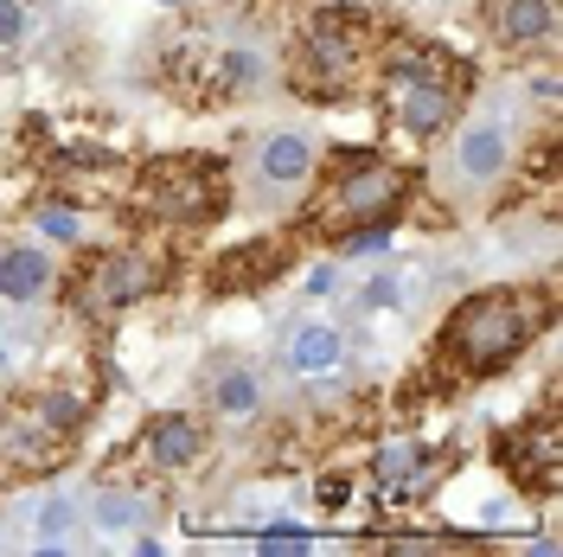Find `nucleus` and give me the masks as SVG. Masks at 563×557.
<instances>
[{
	"instance_id": "obj_21",
	"label": "nucleus",
	"mask_w": 563,
	"mask_h": 557,
	"mask_svg": "<svg viewBox=\"0 0 563 557\" xmlns=\"http://www.w3.org/2000/svg\"><path fill=\"white\" fill-rule=\"evenodd\" d=\"M256 545H263V551H314V532H308V525H263Z\"/></svg>"
},
{
	"instance_id": "obj_5",
	"label": "nucleus",
	"mask_w": 563,
	"mask_h": 557,
	"mask_svg": "<svg viewBox=\"0 0 563 557\" xmlns=\"http://www.w3.org/2000/svg\"><path fill=\"white\" fill-rule=\"evenodd\" d=\"M378 20L365 7H320L314 20L295 33L288 58H282V77L301 103H346L352 90L372 77L378 65Z\"/></svg>"
},
{
	"instance_id": "obj_17",
	"label": "nucleus",
	"mask_w": 563,
	"mask_h": 557,
	"mask_svg": "<svg viewBox=\"0 0 563 557\" xmlns=\"http://www.w3.org/2000/svg\"><path fill=\"white\" fill-rule=\"evenodd\" d=\"M314 141L308 135H269L263 141V174L276 179V186H301V179L314 174Z\"/></svg>"
},
{
	"instance_id": "obj_10",
	"label": "nucleus",
	"mask_w": 563,
	"mask_h": 557,
	"mask_svg": "<svg viewBox=\"0 0 563 557\" xmlns=\"http://www.w3.org/2000/svg\"><path fill=\"white\" fill-rule=\"evenodd\" d=\"M493 455H499V468L519 481L526 493H551L563 488V417L544 404V411H531V417H519V429H506L499 443H493Z\"/></svg>"
},
{
	"instance_id": "obj_18",
	"label": "nucleus",
	"mask_w": 563,
	"mask_h": 557,
	"mask_svg": "<svg viewBox=\"0 0 563 557\" xmlns=\"http://www.w3.org/2000/svg\"><path fill=\"white\" fill-rule=\"evenodd\" d=\"M103 525H147L154 520V481L147 488H129V481H109L103 500H97Z\"/></svg>"
},
{
	"instance_id": "obj_14",
	"label": "nucleus",
	"mask_w": 563,
	"mask_h": 557,
	"mask_svg": "<svg viewBox=\"0 0 563 557\" xmlns=\"http://www.w3.org/2000/svg\"><path fill=\"white\" fill-rule=\"evenodd\" d=\"M52 276H58V270H52V256L38 244L0 250V295H7V302H38V295L52 288Z\"/></svg>"
},
{
	"instance_id": "obj_23",
	"label": "nucleus",
	"mask_w": 563,
	"mask_h": 557,
	"mask_svg": "<svg viewBox=\"0 0 563 557\" xmlns=\"http://www.w3.org/2000/svg\"><path fill=\"white\" fill-rule=\"evenodd\" d=\"M20 33H26V7L0 0V45H20Z\"/></svg>"
},
{
	"instance_id": "obj_12",
	"label": "nucleus",
	"mask_w": 563,
	"mask_h": 557,
	"mask_svg": "<svg viewBox=\"0 0 563 557\" xmlns=\"http://www.w3.org/2000/svg\"><path fill=\"white\" fill-rule=\"evenodd\" d=\"M481 20H487L493 45H506V52H538V45L558 39V0H487Z\"/></svg>"
},
{
	"instance_id": "obj_20",
	"label": "nucleus",
	"mask_w": 563,
	"mask_h": 557,
	"mask_svg": "<svg viewBox=\"0 0 563 557\" xmlns=\"http://www.w3.org/2000/svg\"><path fill=\"white\" fill-rule=\"evenodd\" d=\"M526 174L538 179V186H551V179H558V122H544V135L526 148Z\"/></svg>"
},
{
	"instance_id": "obj_7",
	"label": "nucleus",
	"mask_w": 563,
	"mask_h": 557,
	"mask_svg": "<svg viewBox=\"0 0 563 557\" xmlns=\"http://www.w3.org/2000/svg\"><path fill=\"white\" fill-rule=\"evenodd\" d=\"M167 250L154 244H103L90 250V256H77L65 276V308L77 320H109V314L135 308L147 295H161L167 288Z\"/></svg>"
},
{
	"instance_id": "obj_13",
	"label": "nucleus",
	"mask_w": 563,
	"mask_h": 557,
	"mask_svg": "<svg viewBox=\"0 0 563 557\" xmlns=\"http://www.w3.org/2000/svg\"><path fill=\"white\" fill-rule=\"evenodd\" d=\"M282 263H288V244H282V238H256V244L224 250L206 270V288L211 295H250L256 282H276Z\"/></svg>"
},
{
	"instance_id": "obj_19",
	"label": "nucleus",
	"mask_w": 563,
	"mask_h": 557,
	"mask_svg": "<svg viewBox=\"0 0 563 557\" xmlns=\"http://www.w3.org/2000/svg\"><path fill=\"white\" fill-rule=\"evenodd\" d=\"M211 411L218 417H256V379L250 372H224L211 384Z\"/></svg>"
},
{
	"instance_id": "obj_1",
	"label": "nucleus",
	"mask_w": 563,
	"mask_h": 557,
	"mask_svg": "<svg viewBox=\"0 0 563 557\" xmlns=\"http://www.w3.org/2000/svg\"><path fill=\"white\" fill-rule=\"evenodd\" d=\"M551 320H558L551 288H474L442 314L435 347H429V379L435 384L499 379L544 340Z\"/></svg>"
},
{
	"instance_id": "obj_4",
	"label": "nucleus",
	"mask_w": 563,
	"mask_h": 557,
	"mask_svg": "<svg viewBox=\"0 0 563 557\" xmlns=\"http://www.w3.org/2000/svg\"><path fill=\"white\" fill-rule=\"evenodd\" d=\"M90 423V391H70V384L45 379L26 384L0 404V488H26L58 474L77 449Z\"/></svg>"
},
{
	"instance_id": "obj_8",
	"label": "nucleus",
	"mask_w": 563,
	"mask_h": 557,
	"mask_svg": "<svg viewBox=\"0 0 563 557\" xmlns=\"http://www.w3.org/2000/svg\"><path fill=\"white\" fill-rule=\"evenodd\" d=\"M449 474V455H435L417 429H397V436H378L372 455H365V493L378 513H417L429 493L442 488Z\"/></svg>"
},
{
	"instance_id": "obj_16",
	"label": "nucleus",
	"mask_w": 563,
	"mask_h": 557,
	"mask_svg": "<svg viewBox=\"0 0 563 557\" xmlns=\"http://www.w3.org/2000/svg\"><path fill=\"white\" fill-rule=\"evenodd\" d=\"M506 161H512V148H506V129H499V122L461 129V174L467 179H499Z\"/></svg>"
},
{
	"instance_id": "obj_25",
	"label": "nucleus",
	"mask_w": 563,
	"mask_h": 557,
	"mask_svg": "<svg viewBox=\"0 0 563 557\" xmlns=\"http://www.w3.org/2000/svg\"><path fill=\"white\" fill-rule=\"evenodd\" d=\"M0 372H7V347H0Z\"/></svg>"
},
{
	"instance_id": "obj_3",
	"label": "nucleus",
	"mask_w": 563,
	"mask_h": 557,
	"mask_svg": "<svg viewBox=\"0 0 563 557\" xmlns=\"http://www.w3.org/2000/svg\"><path fill=\"white\" fill-rule=\"evenodd\" d=\"M372 90H378V109L385 122L404 141H435L461 122V109L474 97V65L455 58L449 45H429V39H404L378 52L372 65Z\"/></svg>"
},
{
	"instance_id": "obj_24",
	"label": "nucleus",
	"mask_w": 563,
	"mask_h": 557,
	"mask_svg": "<svg viewBox=\"0 0 563 557\" xmlns=\"http://www.w3.org/2000/svg\"><path fill=\"white\" fill-rule=\"evenodd\" d=\"M65 520H70V506H65V500L38 513V532H45V545H52V538H65Z\"/></svg>"
},
{
	"instance_id": "obj_6",
	"label": "nucleus",
	"mask_w": 563,
	"mask_h": 557,
	"mask_svg": "<svg viewBox=\"0 0 563 557\" xmlns=\"http://www.w3.org/2000/svg\"><path fill=\"white\" fill-rule=\"evenodd\" d=\"M129 211L154 231H199L231 211V167L218 154H154L129 179Z\"/></svg>"
},
{
	"instance_id": "obj_22",
	"label": "nucleus",
	"mask_w": 563,
	"mask_h": 557,
	"mask_svg": "<svg viewBox=\"0 0 563 557\" xmlns=\"http://www.w3.org/2000/svg\"><path fill=\"white\" fill-rule=\"evenodd\" d=\"M38 231H45V238H77V211L70 206H45L38 211Z\"/></svg>"
},
{
	"instance_id": "obj_11",
	"label": "nucleus",
	"mask_w": 563,
	"mask_h": 557,
	"mask_svg": "<svg viewBox=\"0 0 563 557\" xmlns=\"http://www.w3.org/2000/svg\"><path fill=\"white\" fill-rule=\"evenodd\" d=\"M211 455V429L192 411H161V417L141 423V436L129 443V461L147 468V481H174V474H192Z\"/></svg>"
},
{
	"instance_id": "obj_15",
	"label": "nucleus",
	"mask_w": 563,
	"mask_h": 557,
	"mask_svg": "<svg viewBox=\"0 0 563 557\" xmlns=\"http://www.w3.org/2000/svg\"><path fill=\"white\" fill-rule=\"evenodd\" d=\"M340 327H327V320H308V327H295L288 334V372H301V379H327L333 365H340Z\"/></svg>"
},
{
	"instance_id": "obj_2",
	"label": "nucleus",
	"mask_w": 563,
	"mask_h": 557,
	"mask_svg": "<svg viewBox=\"0 0 563 557\" xmlns=\"http://www.w3.org/2000/svg\"><path fill=\"white\" fill-rule=\"evenodd\" d=\"M410 193H417V174H410L404 161H390L378 148H352V154H340V161L327 167L320 193L308 199V211H301V231L320 238V244L378 250L385 231L404 218Z\"/></svg>"
},
{
	"instance_id": "obj_9",
	"label": "nucleus",
	"mask_w": 563,
	"mask_h": 557,
	"mask_svg": "<svg viewBox=\"0 0 563 557\" xmlns=\"http://www.w3.org/2000/svg\"><path fill=\"white\" fill-rule=\"evenodd\" d=\"M250 77H256V58H250V52H238V45H231V52H211V45H179V52H167V70H161V84H167L186 109L231 103Z\"/></svg>"
}]
</instances>
